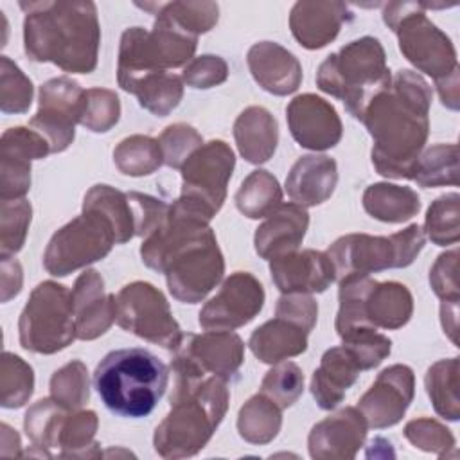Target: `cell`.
Here are the masks:
<instances>
[{"instance_id": "obj_1", "label": "cell", "mask_w": 460, "mask_h": 460, "mask_svg": "<svg viewBox=\"0 0 460 460\" xmlns=\"http://www.w3.org/2000/svg\"><path fill=\"white\" fill-rule=\"evenodd\" d=\"M428 97L404 101L386 90L377 93L367 106L363 119L376 138L372 160L385 176L413 178L417 155L424 144L428 120Z\"/></svg>"}, {"instance_id": "obj_2", "label": "cell", "mask_w": 460, "mask_h": 460, "mask_svg": "<svg viewBox=\"0 0 460 460\" xmlns=\"http://www.w3.org/2000/svg\"><path fill=\"white\" fill-rule=\"evenodd\" d=\"M169 370L140 347L108 352L93 372V386L104 406L120 417H147L162 399Z\"/></svg>"}, {"instance_id": "obj_3", "label": "cell", "mask_w": 460, "mask_h": 460, "mask_svg": "<svg viewBox=\"0 0 460 460\" xmlns=\"http://www.w3.org/2000/svg\"><path fill=\"white\" fill-rule=\"evenodd\" d=\"M226 388L212 377L194 390L172 397V411L156 428L155 447L162 456H189L198 453L221 422L226 410Z\"/></svg>"}, {"instance_id": "obj_4", "label": "cell", "mask_w": 460, "mask_h": 460, "mask_svg": "<svg viewBox=\"0 0 460 460\" xmlns=\"http://www.w3.org/2000/svg\"><path fill=\"white\" fill-rule=\"evenodd\" d=\"M318 84L322 90L343 99L356 119H363L372 99L390 84L379 41L363 38L352 41L340 54L329 56L320 66Z\"/></svg>"}, {"instance_id": "obj_5", "label": "cell", "mask_w": 460, "mask_h": 460, "mask_svg": "<svg viewBox=\"0 0 460 460\" xmlns=\"http://www.w3.org/2000/svg\"><path fill=\"white\" fill-rule=\"evenodd\" d=\"M424 244V235L417 225L390 237L347 235L338 239L329 250V259L340 279L368 275L385 268L408 266Z\"/></svg>"}, {"instance_id": "obj_6", "label": "cell", "mask_w": 460, "mask_h": 460, "mask_svg": "<svg viewBox=\"0 0 460 460\" xmlns=\"http://www.w3.org/2000/svg\"><path fill=\"white\" fill-rule=\"evenodd\" d=\"M74 296L65 286L40 284L20 318L22 345L34 352H54L74 340Z\"/></svg>"}, {"instance_id": "obj_7", "label": "cell", "mask_w": 460, "mask_h": 460, "mask_svg": "<svg viewBox=\"0 0 460 460\" xmlns=\"http://www.w3.org/2000/svg\"><path fill=\"white\" fill-rule=\"evenodd\" d=\"M232 167L234 153L228 146L221 140L208 142V146L187 158L180 203L210 219L225 199V187Z\"/></svg>"}, {"instance_id": "obj_8", "label": "cell", "mask_w": 460, "mask_h": 460, "mask_svg": "<svg viewBox=\"0 0 460 460\" xmlns=\"http://www.w3.org/2000/svg\"><path fill=\"white\" fill-rule=\"evenodd\" d=\"M106 216H92L84 210L83 217L74 219L61 228L49 244L45 266L52 275H66L86 262L102 259L113 241L117 243L115 230Z\"/></svg>"}, {"instance_id": "obj_9", "label": "cell", "mask_w": 460, "mask_h": 460, "mask_svg": "<svg viewBox=\"0 0 460 460\" xmlns=\"http://www.w3.org/2000/svg\"><path fill=\"white\" fill-rule=\"evenodd\" d=\"M86 108V92L65 77L52 79L41 86L40 111L31 126L45 131L50 151H63L74 138V122L81 120Z\"/></svg>"}, {"instance_id": "obj_10", "label": "cell", "mask_w": 460, "mask_h": 460, "mask_svg": "<svg viewBox=\"0 0 460 460\" xmlns=\"http://www.w3.org/2000/svg\"><path fill=\"white\" fill-rule=\"evenodd\" d=\"M262 302V286L248 273H235L225 282L221 293L199 313V325L239 327L261 311Z\"/></svg>"}, {"instance_id": "obj_11", "label": "cell", "mask_w": 460, "mask_h": 460, "mask_svg": "<svg viewBox=\"0 0 460 460\" xmlns=\"http://www.w3.org/2000/svg\"><path fill=\"white\" fill-rule=\"evenodd\" d=\"M413 377L408 367H392L377 377L376 385L359 401V410L370 426L385 428L395 424L411 401Z\"/></svg>"}, {"instance_id": "obj_12", "label": "cell", "mask_w": 460, "mask_h": 460, "mask_svg": "<svg viewBox=\"0 0 460 460\" xmlns=\"http://www.w3.org/2000/svg\"><path fill=\"white\" fill-rule=\"evenodd\" d=\"M331 259L320 252L305 250L271 259V277L280 291H323L334 280Z\"/></svg>"}, {"instance_id": "obj_13", "label": "cell", "mask_w": 460, "mask_h": 460, "mask_svg": "<svg viewBox=\"0 0 460 460\" xmlns=\"http://www.w3.org/2000/svg\"><path fill=\"white\" fill-rule=\"evenodd\" d=\"M288 120L295 140L311 149H318V138L314 128L322 135L327 147H332L341 133L340 120L332 106L314 95L296 97L288 108Z\"/></svg>"}, {"instance_id": "obj_14", "label": "cell", "mask_w": 460, "mask_h": 460, "mask_svg": "<svg viewBox=\"0 0 460 460\" xmlns=\"http://www.w3.org/2000/svg\"><path fill=\"white\" fill-rule=\"evenodd\" d=\"M361 413H356L354 408L343 410V424L341 433H338L336 415L320 422L313 428L309 435V451L313 458H352L356 449L361 446L365 438V422Z\"/></svg>"}, {"instance_id": "obj_15", "label": "cell", "mask_w": 460, "mask_h": 460, "mask_svg": "<svg viewBox=\"0 0 460 460\" xmlns=\"http://www.w3.org/2000/svg\"><path fill=\"white\" fill-rule=\"evenodd\" d=\"M271 219L257 228L255 248L262 257H282L291 253L302 241L307 226V212L296 205H282L273 210Z\"/></svg>"}, {"instance_id": "obj_16", "label": "cell", "mask_w": 460, "mask_h": 460, "mask_svg": "<svg viewBox=\"0 0 460 460\" xmlns=\"http://www.w3.org/2000/svg\"><path fill=\"white\" fill-rule=\"evenodd\" d=\"M361 370L359 361L350 352L349 347L331 349L322 358V367L313 376V395L316 397L318 404L325 410L334 408L343 392L356 381L358 372Z\"/></svg>"}, {"instance_id": "obj_17", "label": "cell", "mask_w": 460, "mask_h": 460, "mask_svg": "<svg viewBox=\"0 0 460 460\" xmlns=\"http://www.w3.org/2000/svg\"><path fill=\"white\" fill-rule=\"evenodd\" d=\"M305 329H293L282 318L264 323L252 334L250 347L261 361L275 363L305 350Z\"/></svg>"}, {"instance_id": "obj_18", "label": "cell", "mask_w": 460, "mask_h": 460, "mask_svg": "<svg viewBox=\"0 0 460 460\" xmlns=\"http://www.w3.org/2000/svg\"><path fill=\"white\" fill-rule=\"evenodd\" d=\"M304 385V377L296 365L284 363L268 372L262 381V394L270 395L279 408H288L300 395Z\"/></svg>"}, {"instance_id": "obj_19", "label": "cell", "mask_w": 460, "mask_h": 460, "mask_svg": "<svg viewBox=\"0 0 460 460\" xmlns=\"http://www.w3.org/2000/svg\"><path fill=\"white\" fill-rule=\"evenodd\" d=\"M406 437H408L415 446H419L420 449H426V451H438V447H440V449L447 447V446H444L446 440L455 442L453 437L447 433V429H444V428L438 426L437 422H435V426H433V433H424V429L419 426L417 420H415V422H410V424L406 426Z\"/></svg>"}]
</instances>
